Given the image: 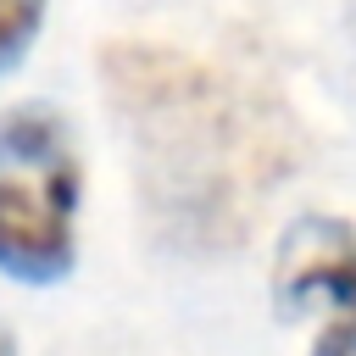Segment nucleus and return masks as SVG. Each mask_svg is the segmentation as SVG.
Masks as SVG:
<instances>
[{
  "instance_id": "1",
  "label": "nucleus",
  "mask_w": 356,
  "mask_h": 356,
  "mask_svg": "<svg viewBox=\"0 0 356 356\" xmlns=\"http://www.w3.org/2000/svg\"><path fill=\"white\" fill-rule=\"evenodd\" d=\"M83 167L56 106H11L0 117V273L17 284H61L78 261Z\"/></svg>"
},
{
  "instance_id": "2",
  "label": "nucleus",
  "mask_w": 356,
  "mask_h": 356,
  "mask_svg": "<svg viewBox=\"0 0 356 356\" xmlns=\"http://www.w3.org/2000/svg\"><path fill=\"white\" fill-rule=\"evenodd\" d=\"M273 317L356 323V222L306 211L273 250Z\"/></svg>"
},
{
  "instance_id": "3",
  "label": "nucleus",
  "mask_w": 356,
  "mask_h": 356,
  "mask_svg": "<svg viewBox=\"0 0 356 356\" xmlns=\"http://www.w3.org/2000/svg\"><path fill=\"white\" fill-rule=\"evenodd\" d=\"M39 28H44V0H0V78L22 67Z\"/></svg>"
},
{
  "instance_id": "4",
  "label": "nucleus",
  "mask_w": 356,
  "mask_h": 356,
  "mask_svg": "<svg viewBox=\"0 0 356 356\" xmlns=\"http://www.w3.org/2000/svg\"><path fill=\"white\" fill-rule=\"evenodd\" d=\"M306 356H356V323H328Z\"/></svg>"
},
{
  "instance_id": "5",
  "label": "nucleus",
  "mask_w": 356,
  "mask_h": 356,
  "mask_svg": "<svg viewBox=\"0 0 356 356\" xmlns=\"http://www.w3.org/2000/svg\"><path fill=\"white\" fill-rule=\"evenodd\" d=\"M0 356H17V345H11V339H6V334H0Z\"/></svg>"
}]
</instances>
